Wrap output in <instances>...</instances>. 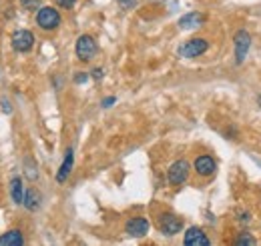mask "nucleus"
Returning <instances> with one entry per match:
<instances>
[{
  "label": "nucleus",
  "mask_w": 261,
  "mask_h": 246,
  "mask_svg": "<svg viewBox=\"0 0 261 246\" xmlns=\"http://www.w3.org/2000/svg\"><path fill=\"white\" fill-rule=\"evenodd\" d=\"M125 230H127V234H129V236L141 238V236H145V234L149 232V220H147V218H143V216H133V218L127 220Z\"/></svg>",
  "instance_id": "8"
},
{
  "label": "nucleus",
  "mask_w": 261,
  "mask_h": 246,
  "mask_svg": "<svg viewBox=\"0 0 261 246\" xmlns=\"http://www.w3.org/2000/svg\"><path fill=\"white\" fill-rule=\"evenodd\" d=\"M255 242H257V240H255V236H253V234H249V232H243V234L235 240V244L237 246H253Z\"/></svg>",
  "instance_id": "16"
},
{
  "label": "nucleus",
  "mask_w": 261,
  "mask_h": 246,
  "mask_svg": "<svg viewBox=\"0 0 261 246\" xmlns=\"http://www.w3.org/2000/svg\"><path fill=\"white\" fill-rule=\"evenodd\" d=\"M10 196H12L14 204H22V200H24V186H22V178L20 176H14L10 180Z\"/></svg>",
  "instance_id": "14"
},
{
  "label": "nucleus",
  "mask_w": 261,
  "mask_h": 246,
  "mask_svg": "<svg viewBox=\"0 0 261 246\" xmlns=\"http://www.w3.org/2000/svg\"><path fill=\"white\" fill-rule=\"evenodd\" d=\"M207 48H209V42L205 38H191V40H187V42H183L179 46V56H183V58H197V56L205 54Z\"/></svg>",
  "instance_id": "3"
},
{
  "label": "nucleus",
  "mask_w": 261,
  "mask_h": 246,
  "mask_svg": "<svg viewBox=\"0 0 261 246\" xmlns=\"http://www.w3.org/2000/svg\"><path fill=\"white\" fill-rule=\"evenodd\" d=\"M72 164H74V152H72V148H68L65 154V160H63V164H61V168L57 172V182H65L68 178V174L72 170Z\"/></svg>",
  "instance_id": "12"
},
{
  "label": "nucleus",
  "mask_w": 261,
  "mask_h": 246,
  "mask_svg": "<svg viewBox=\"0 0 261 246\" xmlns=\"http://www.w3.org/2000/svg\"><path fill=\"white\" fill-rule=\"evenodd\" d=\"M193 168H195V172L199 176H211V174L217 170V162H215L209 154H201V156L195 158Z\"/></svg>",
  "instance_id": "10"
},
{
  "label": "nucleus",
  "mask_w": 261,
  "mask_h": 246,
  "mask_svg": "<svg viewBox=\"0 0 261 246\" xmlns=\"http://www.w3.org/2000/svg\"><path fill=\"white\" fill-rule=\"evenodd\" d=\"M22 206H24V208H29V210H33V212L40 208V194H38V190H34V188L24 190V200H22Z\"/></svg>",
  "instance_id": "15"
},
{
  "label": "nucleus",
  "mask_w": 261,
  "mask_h": 246,
  "mask_svg": "<svg viewBox=\"0 0 261 246\" xmlns=\"http://www.w3.org/2000/svg\"><path fill=\"white\" fill-rule=\"evenodd\" d=\"M159 230L165 236H175L177 232L183 230V220L179 216L171 214V212H165L159 216Z\"/></svg>",
  "instance_id": "6"
},
{
  "label": "nucleus",
  "mask_w": 261,
  "mask_h": 246,
  "mask_svg": "<svg viewBox=\"0 0 261 246\" xmlns=\"http://www.w3.org/2000/svg\"><path fill=\"white\" fill-rule=\"evenodd\" d=\"M233 44H235V62L243 64V60L247 58V52L251 48V36L247 30H237L233 36Z\"/></svg>",
  "instance_id": "5"
},
{
  "label": "nucleus",
  "mask_w": 261,
  "mask_h": 246,
  "mask_svg": "<svg viewBox=\"0 0 261 246\" xmlns=\"http://www.w3.org/2000/svg\"><path fill=\"white\" fill-rule=\"evenodd\" d=\"M38 2H40V0H20V4H22L24 10H34V8H38Z\"/></svg>",
  "instance_id": "17"
},
{
  "label": "nucleus",
  "mask_w": 261,
  "mask_h": 246,
  "mask_svg": "<svg viewBox=\"0 0 261 246\" xmlns=\"http://www.w3.org/2000/svg\"><path fill=\"white\" fill-rule=\"evenodd\" d=\"M57 4H59L61 8H72V6L76 4V0H57Z\"/></svg>",
  "instance_id": "20"
},
{
  "label": "nucleus",
  "mask_w": 261,
  "mask_h": 246,
  "mask_svg": "<svg viewBox=\"0 0 261 246\" xmlns=\"http://www.w3.org/2000/svg\"><path fill=\"white\" fill-rule=\"evenodd\" d=\"M257 104H259V106H261V94H259V96H257Z\"/></svg>",
  "instance_id": "25"
},
{
  "label": "nucleus",
  "mask_w": 261,
  "mask_h": 246,
  "mask_svg": "<svg viewBox=\"0 0 261 246\" xmlns=\"http://www.w3.org/2000/svg\"><path fill=\"white\" fill-rule=\"evenodd\" d=\"M241 218H239V222H241V224H249V222H251V216H249V212H241Z\"/></svg>",
  "instance_id": "21"
},
{
  "label": "nucleus",
  "mask_w": 261,
  "mask_h": 246,
  "mask_svg": "<svg viewBox=\"0 0 261 246\" xmlns=\"http://www.w3.org/2000/svg\"><path fill=\"white\" fill-rule=\"evenodd\" d=\"M183 242L185 246H209V236L205 234V230L203 228H199V226H191V228H187V232H185V238H183Z\"/></svg>",
  "instance_id": "9"
},
{
  "label": "nucleus",
  "mask_w": 261,
  "mask_h": 246,
  "mask_svg": "<svg viewBox=\"0 0 261 246\" xmlns=\"http://www.w3.org/2000/svg\"><path fill=\"white\" fill-rule=\"evenodd\" d=\"M89 80V74L87 72H76V76H74V82L76 84H85Z\"/></svg>",
  "instance_id": "18"
},
{
  "label": "nucleus",
  "mask_w": 261,
  "mask_h": 246,
  "mask_svg": "<svg viewBox=\"0 0 261 246\" xmlns=\"http://www.w3.org/2000/svg\"><path fill=\"white\" fill-rule=\"evenodd\" d=\"M203 22H205V14H201V12H189V14H185V16L179 18V26H181L183 30L199 28Z\"/></svg>",
  "instance_id": "11"
},
{
  "label": "nucleus",
  "mask_w": 261,
  "mask_h": 246,
  "mask_svg": "<svg viewBox=\"0 0 261 246\" xmlns=\"http://www.w3.org/2000/svg\"><path fill=\"white\" fill-rule=\"evenodd\" d=\"M135 4H137V0H119V6H121V8H125V10L133 8Z\"/></svg>",
  "instance_id": "19"
},
{
  "label": "nucleus",
  "mask_w": 261,
  "mask_h": 246,
  "mask_svg": "<svg viewBox=\"0 0 261 246\" xmlns=\"http://www.w3.org/2000/svg\"><path fill=\"white\" fill-rule=\"evenodd\" d=\"M36 24L42 30H57L61 26V14L53 6H42L36 12Z\"/></svg>",
  "instance_id": "1"
},
{
  "label": "nucleus",
  "mask_w": 261,
  "mask_h": 246,
  "mask_svg": "<svg viewBox=\"0 0 261 246\" xmlns=\"http://www.w3.org/2000/svg\"><path fill=\"white\" fill-rule=\"evenodd\" d=\"M74 52H76V58L81 62L93 60V56L97 54V42H95V38L89 36V34H83V36L76 40Z\"/></svg>",
  "instance_id": "2"
},
{
  "label": "nucleus",
  "mask_w": 261,
  "mask_h": 246,
  "mask_svg": "<svg viewBox=\"0 0 261 246\" xmlns=\"http://www.w3.org/2000/svg\"><path fill=\"white\" fill-rule=\"evenodd\" d=\"M189 170H191V166H189L187 160H175V162L169 166V170H167V180L173 186L183 184V182L189 178Z\"/></svg>",
  "instance_id": "4"
},
{
  "label": "nucleus",
  "mask_w": 261,
  "mask_h": 246,
  "mask_svg": "<svg viewBox=\"0 0 261 246\" xmlns=\"http://www.w3.org/2000/svg\"><path fill=\"white\" fill-rule=\"evenodd\" d=\"M91 74H93V78H95V80H100V78L105 76V72H102V68H95V70H93Z\"/></svg>",
  "instance_id": "22"
},
{
  "label": "nucleus",
  "mask_w": 261,
  "mask_h": 246,
  "mask_svg": "<svg viewBox=\"0 0 261 246\" xmlns=\"http://www.w3.org/2000/svg\"><path fill=\"white\" fill-rule=\"evenodd\" d=\"M24 244V236L20 230H8L6 234L0 236V246H22Z\"/></svg>",
  "instance_id": "13"
},
{
  "label": "nucleus",
  "mask_w": 261,
  "mask_h": 246,
  "mask_svg": "<svg viewBox=\"0 0 261 246\" xmlns=\"http://www.w3.org/2000/svg\"><path fill=\"white\" fill-rule=\"evenodd\" d=\"M2 108H4V112H10L12 108H10V102H6V100H2Z\"/></svg>",
  "instance_id": "24"
},
{
  "label": "nucleus",
  "mask_w": 261,
  "mask_h": 246,
  "mask_svg": "<svg viewBox=\"0 0 261 246\" xmlns=\"http://www.w3.org/2000/svg\"><path fill=\"white\" fill-rule=\"evenodd\" d=\"M115 100H117L115 96H109V98H105V100H102V106H105V108H109V106H113V104H115Z\"/></svg>",
  "instance_id": "23"
},
{
  "label": "nucleus",
  "mask_w": 261,
  "mask_h": 246,
  "mask_svg": "<svg viewBox=\"0 0 261 246\" xmlns=\"http://www.w3.org/2000/svg\"><path fill=\"white\" fill-rule=\"evenodd\" d=\"M10 42H12V48L16 52H29L34 46V34L31 30H24V28L22 30H16L12 34Z\"/></svg>",
  "instance_id": "7"
}]
</instances>
